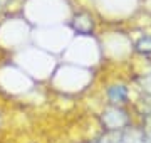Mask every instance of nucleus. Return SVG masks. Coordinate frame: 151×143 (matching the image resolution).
<instances>
[{"label":"nucleus","mask_w":151,"mask_h":143,"mask_svg":"<svg viewBox=\"0 0 151 143\" xmlns=\"http://www.w3.org/2000/svg\"><path fill=\"white\" fill-rule=\"evenodd\" d=\"M108 99L114 105H123L128 101V88L123 84H114L108 89Z\"/></svg>","instance_id":"f257e3e1"}]
</instances>
